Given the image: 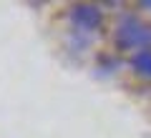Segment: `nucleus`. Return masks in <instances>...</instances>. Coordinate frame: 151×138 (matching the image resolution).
I'll return each mask as SVG.
<instances>
[{
	"label": "nucleus",
	"instance_id": "obj_3",
	"mask_svg": "<svg viewBox=\"0 0 151 138\" xmlns=\"http://www.w3.org/2000/svg\"><path fill=\"white\" fill-rule=\"evenodd\" d=\"M134 68L139 70L141 75H149V78H151V53H139V55H134Z\"/></svg>",
	"mask_w": 151,
	"mask_h": 138
},
{
	"label": "nucleus",
	"instance_id": "obj_1",
	"mask_svg": "<svg viewBox=\"0 0 151 138\" xmlns=\"http://www.w3.org/2000/svg\"><path fill=\"white\" fill-rule=\"evenodd\" d=\"M119 43L126 45V48H131V45H149L151 43V30L144 23L129 18V20L119 28Z\"/></svg>",
	"mask_w": 151,
	"mask_h": 138
},
{
	"label": "nucleus",
	"instance_id": "obj_2",
	"mask_svg": "<svg viewBox=\"0 0 151 138\" xmlns=\"http://www.w3.org/2000/svg\"><path fill=\"white\" fill-rule=\"evenodd\" d=\"M73 18H76V23H81L86 28H96L101 23V10L93 5H78L73 10Z\"/></svg>",
	"mask_w": 151,
	"mask_h": 138
}]
</instances>
